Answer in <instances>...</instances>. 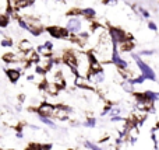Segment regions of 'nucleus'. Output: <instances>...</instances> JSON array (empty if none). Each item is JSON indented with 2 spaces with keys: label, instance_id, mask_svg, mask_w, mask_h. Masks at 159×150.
<instances>
[{
  "label": "nucleus",
  "instance_id": "f257e3e1",
  "mask_svg": "<svg viewBox=\"0 0 159 150\" xmlns=\"http://www.w3.org/2000/svg\"><path fill=\"white\" fill-rule=\"evenodd\" d=\"M133 59H134L135 65L138 66V69H140L141 75H144L148 80L151 81H155L157 80V75H155V72L152 70V67L149 66V65H147L145 62L143 60V59L140 58V55H135V53H133Z\"/></svg>",
  "mask_w": 159,
  "mask_h": 150
},
{
  "label": "nucleus",
  "instance_id": "f03ea898",
  "mask_svg": "<svg viewBox=\"0 0 159 150\" xmlns=\"http://www.w3.org/2000/svg\"><path fill=\"white\" fill-rule=\"evenodd\" d=\"M45 30L55 39H70V35H71L66 27H60V25H49Z\"/></svg>",
  "mask_w": 159,
  "mask_h": 150
},
{
  "label": "nucleus",
  "instance_id": "7ed1b4c3",
  "mask_svg": "<svg viewBox=\"0 0 159 150\" xmlns=\"http://www.w3.org/2000/svg\"><path fill=\"white\" fill-rule=\"evenodd\" d=\"M109 35H110V39H112L113 45H119L120 42L131 38V35L126 34L123 30H120V28H117V27H110L109 28Z\"/></svg>",
  "mask_w": 159,
  "mask_h": 150
},
{
  "label": "nucleus",
  "instance_id": "20e7f679",
  "mask_svg": "<svg viewBox=\"0 0 159 150\" xmlns=\"http://www.w3.org/2000/svg\"><path fill=\"white\" fill-rule=\"evenodd\" d=\"M66 28L69 30L70 34H80L82 31V21L80 18V16H75V17H70L66 22Z\"/></svg>",
  "mask_w": 159,
  "mask_h": 150
},
{
  "label": "nucleus",
  "instance_id": "39448f33",
  "mask_svg": "<svg viewBox=\"0 0 159 150\" xmlns=\"http://www.w3.org/2000/svg\"><path fill=\"white\" fill-rule=\"evenodd\" d=\"M55 109L56 107L50 103H41L36 108V114L42 115V117H48V118H52L55 115Z\"/></svg>",
  "mask_w": 159,
  "mask_h": 150
},
{
  "label": "nucleus",
  "instance_id": "423d86ee",
  "mask_svg": "<svg viewBox=\"0 0 159 150\" xmlns=\"http://www.w3.org/2000/svg\"><path fill=\"white\" fill-rule=\"evenodd\" d=\"M112 63L115 65L116 67H119V69H127V67H129V63H127V62L120 56V53H119V48H117V45H113Z\"/></svg>",
  "mask_w": 159,
  "mask_h": 150
},
{
  "label": "nucleus",
  "instance_id": "0eeeda50",
  "mask_svg": "<svg viewBox=\"0 0 159 150\" xmlns=\"http://www.w3.org/2000/svg\"><path fill=\"white\" fill-rule=\"evenodd\" d=\"M4 72L11 83H17L21 77V69H17V67H8V69H4Z\"/></svg>",
  "mask_w": 159,
  "mask_h": 150
},
{
  "label": "nucleus",
  "instance_id": "6e6552de",
  "mask_svg": "<svg viewBox=\"0 0 159 150\" xmlns=\"http://www.w3.org/2000/svg\"><path fill=\"white\" fill-rule=\"evenodd\" d=\"M2 59H3V62H4L6 65H8V66H13L14 63L22 60V52H21V55H16V53H11V52L4 53V55L2 56Z\"/></svg>",
  "mask_w": 159,
  "mask_h": 150
},
{
  "label": "nucleus",
  "instance_id": "1a4fd4ad",
  "mask_svg": "<svg viewBox=\"0 0 159 150\" xmlns=\"http://www.w3.org/2000/svg\"><path fill=\"white\" fill-rule=\"evenodd\" d=\"M89 79L91 83H95V84H101L105 81V72L101 70V72H89V75L87 76Z\"/></svg>",
  "mask_w": 159,
  "mask_h": 150
},
{
  "label": "nucleus",
  "instance_id": "9d476101",
  "mask_svg": "<svg viewBox=\"0 0 159 150\" xmlns=\"http://www.w3.org/2000/svg\"><path fill=\"white\" fill-rule=\"evenodd\" d=\"M117 48L121 52H131V51L134 49V42L131 41V38H129V39H126V41L120 42V44L117 45Z\"/></svg>",
  "mask_w": 159,
  "mask_h": 150
},
{
  "label": "nucleus",
  "instance_id": "9b49d317",
  "mask_svg": "<svg viewBox=\"0 0 159 150\" xmlns=\"http://www.w3.org/2000/svg\"><path fill=\"white\" fill-rule=\"evenodd\" d=\"M81 16L82 17H85L87 20H95V17H96V11L93 10L92 7H87V8H81Z\"/></svg>",
  "mask_w": 159,
  "mask_h": 150
},
{
  "label": "nucleus",
  "instance_id": "f8f14e48",
  "mask_svg": "<svg viewBox=\"0 0 159 150\" xmlns=\"http://www.w3.org/2000/svg\"><path fill=\"white\" fill-rule=\"evenodd\" d=\"M36 52L39 53L41 56H52L53 55V49H50V48H48L45 44L39 45V46H36Z\"/></svg>",
  "mask_w": 159,
  "mask_h": 150
},
{
  "label": "nucleus",
  "instance_id": "ddd939ff",
  "mask_svg": "<svg viewBox=\"0 0 159 150\" xmlns=\"http://www.w3.org/2000/svg\"><path fill=\"white\" fill-rule=\"evenodd\" d=\"M18 49L21 51V52H28V51L34 49V45H32V42L28 41V39H22L18 44Z\"/></svg>",
  "mask_w": 159,
  "mask_h": 150
},
{
  "label": "nucleus",
  "instance_id": "4468645a",
  "mask_svg": "<svg viewBox=\"0 0 159 150\" xmlns=\"http://www.w3.org/2000/svg\"><path fill=\"white\" fill-rule=\"evenodd\" d=\"M35 0H16V7L17 10H24L27 7H31Z\"/></svg>",
  "mask_w": 159,
  "mask_h": 150
},
{
  "label": "nucleus",
  "instance_id": "2eb2a0df",
  "mask_svg": "<svg viewBox=\"0 0 159 150\" xmlns=\"http://www.w3.org/2000/svg\"><path fill=\"white\" fill-rule=\"evenodd\" d=\"M10 25V16L7 13H0V28H7Z\"/></svg>",
  "mask_w": 159,
  "mask_h": 150
},
{
  "label": "nucleus",
  "instance_id": "dca6fc26",
  "mask_svg": "<svg viewBox=\"0 0 159 150\" xmlns=\"http://www.w3.org/2000/svg\"><path fill=\"white\" fill-rule=\"evenodd\" d=\"M38 118H39V121H41L42 123H45V125H48L49 128H56V123H55V121H52L50 118H48V117H42V115H38Z\"/></svg>",
  "mask_w": 159,
  "mask_h": 150
},
{
  "label": "nucleus",
  "instance_id": "f3484780",
  "mask_svg": "<svg viewBox=\"0 0 159 150\" xmlns=\"http://www.w3.org/2000/svg\"><path fill=\"white\" fill-rule=\"evenodd\" d=\"M144 95H145L149 101H152V103H155V101L159 100V93H155V91H145Z\"/></svg>",
  "mask_w": 159,
  "mask_h": 150
},
{
  "label": "nucleus",
  "instance_id": "a211bd4d",
  "mask_svg": "<svg viewBox=\"0 0 159 150\" xmlns=\"http://www.w3.org/2000/svg\"><path fill=\"white\" fill-rule=\"evenodd\" d=\"M134 8L141 14V16L144 17V18H149V17H151V14H149V11L147 10V8L141 7V6H134Z\"/></svg>",
  "mask_w": 159,
  "mask_h": 150
},
{
  "label": "nucleus",
  "instance_id": "6ab92c4d",
  "mask_svg": "<svg viewBox=\"0 0 159 150\" xmlns=\"http://www.w3.org/2000/svg\"><path fill=\"white\" fill-rule=\"evenodd\" d=\"M145 80H147L145 76H144V75H140L138 77H133L131 80H129V81H130L131 84H143Z\"/></svg>",
  "mask_w": 159,
  "mask_h": 150
},
{
  "label": "nucleus",
  "instance_id": "aec40b11",
  "mask_svg": "<svg viewBox=\"0 0 159 150\" xmlns=\"http://www.w3.org/2000/svg\"><path fill=\"white\" fill-rule=\"evenodd\" d=\"M0 46L2 48H11L13 46V41H11L10 38H7V36H4V38L0 41Z\"/></svg>",
  "mask_w": 159,
  "mask_h": 150
},
{
  "label": "nucleus",
  "instance_id": "412c9836",
  "mask_svg": "<svg viewBox=\"0 0 159 150\" xmlns=\"http://www.w3.org/2000/svg\"><path fill=\"white\" fill-rule=\"evenodd\" d=\"M25 150H42V143H30V145L25 148Z\"/></svg>",
  "mask_w": 159,
  "mask_h": 150
},
{
  "label": "nucleus",
  "instance_id": "4be33fe9",
  "mask_svg": "<svg viewBox=\"0 0 159 150\" xmlns=\"http://www.w3.org/2000/svg\"><path fill=\"white\" fill-rule=\"evenodd\" d=\"M84 145H85V148L89 149V150H103V149L99 148L98 145H95V143H92V142H88V140L84 143Z\"/></svg>",
  "mask_w": 159,
  "mask_h": 150
},
{
  "label": "nucleus",
  "instance_id": "5701e85b",
  "mask_svg": "<svg viewBox=\"0 0 159 150\" xmlns=\"http://www.w3.org/2000/svg\"><path fill=\"white\" fill-rule=\"evenodd\" d=\"M95 125H96V119H95V118H88V119L84 122V126H87V128H93Z\"/></svg>",
  "mask_w": 159,
  "mask_h": 150
},
{
  "label": "nucleus",
  "instance_id": "b1692460",
  "mask_svg": "<svg viewBox=\"0 0 159 150\" xmlns=\"http://www.w3.org/2000/svg\"><path fill=\"white\" fill-rule=\"evenodd\" d=\"M140 56H151V55H154V51L152 49H144V51H140V53H138Z\"/></svg>",
  "mask_w": 159,
  "mask_h": 150
},
{
  "label": "nucleus",
  "instance_id": "393cba45",
  "mask_svg": "<svg viewBox=\"0 0 159 150\" xmlns=\"http://www.w3.org/2000/svg\"><path fill=\"white\" fill-rule=\"evenodd\" d=\"M109 114L112 115V117H116V115H120V108H117V107H116V108H112V109H110Z\"/></svg>",
  "mask_w": 159,
  "mask_h": 150
},
{
  "label": "nucleus",
  "instance_id": "a878e982",
  "mask_svg": "<svg viewBox=\"0 0 159 150\" xmlns=\"http://www.w3.org/2000/svg\"><path fill=\"white\" fill-rule=\"evenodd\" d=\"M147 25H148V28H149V30H152V31H157L158 30L157 24H155L154 21H148V24H147Z\"/></svg>",
  "mask_w": 159,
  "mask_h": 150
},
{
  "label": "nucleus",
  "instance_id": "bb28decb",
  "mask_svg": "<svg viewBox=\"0 0 159 150\" xmlns=\"http://www.w3.org/2000/svg\"><path fill=\"white\" fill-rule=\"evenodd\" d=\"M103 4H106V6H116V4H117V0H103Z\"/></svg>",
  "mask_w": 159,
  "mask_h": 150
},
{
  "label": "nucleus",
  "instance_id": "cd10ccee",
  "mask_svg": "<svg viewBox=\"0 0 159 150\" xmlns=\"http://www.w3.org/2000/svg\"><path fill=\"white\" fill-rule=\"evenodd\" d=\"M52 143H42V150H52Z\"/></svg>",
  "mask_w": 159,
  "mask_h": 150
},
{
  "label": "nucleus",
  "instance_id": "c85d7f7f",
  "mask_svg": "<svg viewBox=\"0 0 159 150\" xmlns=\"http://www.w3.org/2000/svg\"><path fill=\"white\" fill-rule=\"evenodd\" d=\"M16 136H17V139H22V138H24V133H22V132H17Z\"/></svg>",
  "mask_w": 159,
  "mask_h": 150
},
{
  "label": "nucleus",
  "instance_id": "c756f323",
  "mask_svg": "<svg viewBox=\"0 0 159 150\" xmlns=\"http://www.w3.org/2000/svg\"><path fill=\"white\" fill-rule=\"evenodd\" d=\"M0 35H2V36H6V35H4V32H3V30H2V28H0Z\"/></svg>",
  "mask_w": 159,
  "mask_h": 150
},
{
  "label": "nucleus",
  "instance_id": "7c9ffc66",
  "mask_svg": "<svg viewBox=\"0 0 159 150\" xmlns=\"http://www.w3.org/2000/svg\"><path fill=\"white\" fill-rule=\"evenodd\" d=\"M157 129H159V122H158V125H157Z\"/></svg>",
  "mask_w": 159,
  "mask_h": 150
},
{
  "label": "nucleus",
  "instance_id": "2f4dec72",
  "mask_svg": "<svg viewBox=\"0 0 159 150\" xmlns=\"http://www.w3.org/2000/svg\"><path fill=\"white\" fill-rule=\"evenodd\" d=\"M66 150H74V149H66Z\"/></svg>",
  "mask_w": 159,
  "mask_h": 150
},
{
  "label": "nucleus",
  "instance_id": "473e14b6",
  "mask_svg": "<svg viewBox=\"0 0 159 150\" xmlns=\"http://www.w3.org/2000/svg\"><path fill=\"white\" fill-rule=\"evenodd\" d=\"M10 150H17V149H10Z\"/></svg>",
  "mask_w": 159,
  "mask_h": 150
},
{
  "label": "nucleus",
  "instance_id": "72a5a7b5",
  "mask_svg": "<svg viewBox=\"0 0 159 150\" xmlns=\"http://www.w3.org/2000/svg\"><path fill=\"white\" fill-rule=\"evenodd\" d=\"M57 2H61V0H57Z\"/></svg>",
  "mask_w": 159,
  "mask_h": 150
}]
</instances>
